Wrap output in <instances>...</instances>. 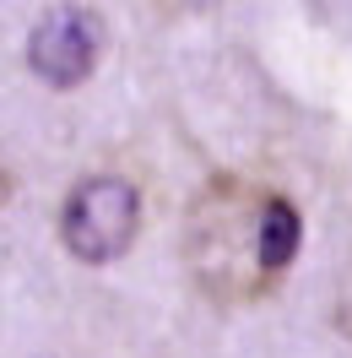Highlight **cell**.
Returning a JSON list of instances; mask_svg holds the SVG:
<instances>
[{"label": "cell", "mask_w": 352, "mask_h": 358, "mask_svg": "<svg viewBox=\"0 0 352 358\" xmlns=\"http://www.w3.org/2000/svg\"><path fill=\"white\" fill-rule=\"evenodd\" d=\"M304 245V217L282 190L244 174H212L190 196L179 250L212 304H261L277 293Z\"/></svg>", "instance_id": "1"}, {"label": "cell", "mask_w": 352, "mask_h": 358, "mask_svg": "<svg viewBox=\"0 0 352 358\" xmlns=\"http://www.w3.org/2000/svg\"><path fill=\"white\" fill-rule=\"evenodd\" d=\"M141 234V190L125 174H87L60 201V245L82 266H109Z\"/></svg>", "instance_id": "2"}, {"label": "cell", "mask_w": 352, "mask_h": 358, "mask_svg": "<svg viewBox=\"0 0 352 358\" xmlns=\"http://www.w3.org/2000/svg\"><path fill=\"white\" fill-rule=\"evenodd\" d=\"M103 55V22L87 6H54L27 33V66L49 87H82Z\"/></svg>", "instance_id": "3"}, {"label": "cell", "mask_w": 352, "mask_h": 358, "mask_svg": "<svg viewBox=\"0 0 352 358\" xmlns=\"http://www.w3.org/2000/svg\"><path fill=\"white\" fill-rule=\"evenodd\" d=\"M336 331L352 342V261L342 266V277H336Z\"/></svg>", "instance_id": "4"}, {"label": "cell", "mask_w": 352, "mask_h": 358, "mask_svg": "<svg viewBox=\"0 0 352 358\" xmlns=\"http://www.w3.org/2000/svg\"><path fill=\"white\" fill-rule=\"evenodd\" d=\"M11 190H17V185H11V169H6V163H0V206L11 201Z\"/></svg>", "instance_id": "5"}]
</instances>
